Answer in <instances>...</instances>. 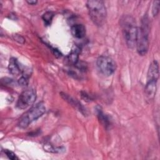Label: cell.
Wrapping results in <instances>:
<instances>
[{"instance_id": "obj_1", "label": "cell", "mask_w": 160, "mask_h": 160, "mask_svg": "<svg viewBox=\"0 0 160 160\" xmlns=\"http://www.w3.org/2000/svg\"><path fill=\"white\" fill-rule=\"evenodd\" d=\"M120 24L127 46L129 48H134L136 46L138 29L135 19L130 15H124L121 18Z\"/></svg>"}, {"instance_id": "obj_2", "label": "cell", "mask_w": 160, "mask_h": 160, "mask_svg": "<svg viewBox=\"0 0 160 160\" xmlns=\"http://www.w3.org/2000/svg\"><path fill=\"white\" fill-rule=\"evenodd\" d=\"M149 21L147 15H144L141 20V26L138 29L136 46L138 54L141 56L146 54L149 49Z\"/></svg>"}, {"instance_id": "obj_3", "label": "cell", "mask_w": 160, "mask_h": 160, "mask_svg": "<svg viewBox=\"0 0 160 160\" xmlns=\"http://www.w3.org/2000/svg\"><path fill=\"white\" fill-rule=\"evenodd\" d=\"M89 17L92 22L97 26L104 24L106 19V8L103 1L100 0H90L86 2Z\"/></svg>"}, {"instance_id": "obj_4", "label": "cell", "mask_w": 160, "mask_h": 160, "mask_svg": "<svg viewBox=\"0 0 160 160\" xmlns=\"http://www.w3.org/2000/svg\"><path fill=\"white\" fill-rule=\"evenodd\" d=\"M45 111L46 107L43 102L36 104L20 118L18 126L21 128H27L32 122L42 116Z\"/></svg>"}, {"instance_id": "obj_5", "label": "cell", "mask_w": 160, "mask_h": 160, "mask_svg": "<svg viewBox=\"0 0 160 160\" xmlns=\"http://www.w3.org/2000/svg\"><path fill=\"white\" fill-rule=\"evenodd\" d=\"M96 64L101 73L106 76L112 75L116 68L114 61L108 56H99L97 59Z\"/></svg>"}, {"instance_id": "obj_6", "label": "cell", "mask_w": 160, "mask_h": 160, "mask_svg": "<svg viewBox=\"0 0 160 160\" xmlns=\"http://www.w3.org/2000/svg\"><path fill=\"white\" fill-rule=\"evenodd\" d=\"M36 98V92L34 89H29L22 91L17 101L16 106L19 109H24L32 105Z\"/></svg>"}, {"instance_id": "obj_7", "label": "cell", "mask_w": 160, "mask_h": 160, "mask_svg": "<svg viewBox=\"0 0 160 160\" xmlns=\"http://www.w3.org/2000/svg\"><path fill=\"white\" fill-rule=\"evenodd\" d=\"M61 96L63 99H64L66 101H67L70 105H71L72 107H74L75 109H76L78 111L81 112L82 114L87 115V111L86 108L82 106V104L76 99H74V98L71 97L69 94L64 93V92H61L60 93Z\"/></svg>"}, {"instance_id": "obj_8", "label": "cell", "mask_w": 160, "mask_h": 160, "mask_svg": "<svg viewBox=\"0 0 160 160\" xmlns=\"http://www.w3.org/2000/svg\"><path fill=\"white\" fill-rule=\"evenodd\" d=\"M158 80L148 79L144 89L146 98L148 101H151L154 99L156 91V84Z\"/></svg>"}, {"instance_id": "obj_9", "label": "cell", "mask_w": 160, "mask_h": 160, "mask_svg": "<svg viewBox=\"0 0 160 160\" xmlns=\"http://www.w3.org/2000/svg\"><path fill=\"white\" fill-rule=\"evenodd\" d=\"M71 32L72 35L78 39L84 38L86 33L85 26L82 24H75L71 26Z\"/></svg>"}, {"instance_id": "obj_10", "label": "cell", "mask_w": 160, "mask_h": 160, "mask_svg": "<svg viewBox=\"0 0 160 160\" xmlns=\"http://www.w3.org/2000/svg\"><path fill=\"white\" fill-rule=\"evenodd\" d=\"M159 78V65L158 62L154 60L153 61L149 67L148 71L147 80L148 79H155L158 80Z\"/></svg>"}, {"instance_id": "obj_11", "label": "cell", "mask_w": 160, "mask_h": 160, "mask_svg": "<svg viewBox=\"0 0 160 160\" xmlns=\"http://www.w3.org/2000/svg\"><path fill=\"white\" fill-rule=\"evenodd\" d=\"M8 69L9 72L14 76H18L21 73V69L17 59L15 58H10L8 64Z\"/></svg>"}, {"instance_id": "obj_12", "label": "cell", "mask_w": 160, "mask_h": 160, "mask_svg": "<svg viewBox=\"0 0 160 160\" xmlns=\"http://www.w3.org/2000/svg\"><path fill=\"white\" fill-rule=\"evenodd\" d=\"M96 112H97V116L100 123L106 129H108L111 124L109 118L106 114L104 113V112L102 111V109L100 107H97Z\"/></svg>"}, {"instance_id": "obj_13", "label": "cell", "mask_w": 160, "mask_h": 160, "mask_svg": "<svg viewBox=\"0 0 160 160\" xmlns=\"http://www.w3.org/2000/svg\"><path fill=\"white\" fill-rule=\"evenodd\" d=\"M81 52V49L78 46H74L71 49L70 54L67 57L68 62L71 64L75 65L78 62L79 55Z\"/></svg>"}, {"instance_id": "obj_14", "label": "cell", "mask_w": 160, "mask_h": 160, "mask_svg": "<svg viewBox=\"0 0 160 160\" xmlns=\"http://www.w3.org/2000/svg\"><path fill=\"white\" fill-rule=\"evenodd\" d=\"M54 16V13L52 11H47L45 13H44L42 16V19L44 22V24L46 26L50 25L52 20Z\"/></svg>"}, {"instance_id": "obj_15", "label": "cell", "mask_w": 160, "mask_h": 160, "mask_svg": "<svg viewBox=\"0 0 160 160\" xmlns=\"http://www.w3.org/2000/svg\"><path fill=\"white\" fill-rule=\"evenodd\" d=\"M159 1H154L153 2L152 4V12L153 16H156L159 11Z\"/></svg>"}, {"instance_id": "obj_16", "label": "cell", "mask_w": 160, "mask_h": 160, "mask_svg": "<svg viewBox=\"0 0 160 160\" xmlns=\"http://www.w3.org/2000/svg\"><path fill=\"white\" fill-rule=\"evenodd\" d=\"M29 82V78L28 76H27L26 75H23L18 80V82L19 84V85L21 86H27Z\"/></svg>"}, {"instance_id": "obj_17", "label": "cell", "mask_w": 160, "mask_h": 160, "mask_svg": "<svg viewBox=\"0 0 160 160\" xmlns=\"http://www.w3.org/2000/svg\"><path fill=\"white\" fill-rule=\"evenodd\" d=\"M4 152L5 154L7 156V157L12 160H15V159H18V158L16 156V154H14L12 151L8 150V149H4Z\"/></svg>"}, {"instance_id": "obj_18", "label": "cell", "mask_w": 160, "mask_h": 160, "mask_svg": "<svg viewBox=\"0 0 160 160\" xmlns=\"http://www.w3.org/2000/svg\"><path fill=\"white\" fill-rule=\"evenodd\" d=\"M81 97L83 99H84V101H90L91 100H92L93 98H92V96L91 95H89L88 93H87L86 92H84V91H82L81 92Z\"/></svg>"}, {"instance_id": "obj_19", "label": "cell", "mask_w": 160, "mask_h": 160, "mask_svg": "<svg viewBox=\"0 0 160 160\" xmlns=\"http://www.w3.org/2000/svg\"><path fill=\"white\" fill-rule=\"evenodd\" d=\"M13 38H14V39L15 41H18V42L21 43V44L24 43V41H25L24 38L22 36H21V35H19V34H14V35H13Z\"/></svg>"}, {"instance_id": "obj_20", "label": "cell", "mask_w": 160, "mask_h": 160, "mask_svg": "<svg viewBox=\"0 0 160 160\" xmlns=\"http://www.w3.org/2000/svg\"><path fill=\"white\" fill-rule=\"evenodd\" d=\"M26 2L29 4H31V5H35L37 2H38V1H35V0H28V1H26Z\"/></svg>"}]
</instances>
